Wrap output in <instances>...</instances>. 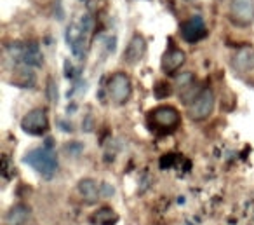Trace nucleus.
<instances>
[{"label":"nucleus","instance_id":"6","mask_svg":"<svg viewBox=\"0 0 254 225\" xmlns=\"http://www.w3.org/2000/svg\"><path fill=\"white\" fill-rule=\"evenodd\" d=\"M21 127L25 133L33 134V136L44 134L47 129H49V117H47V112L44 109L30 110V112L23 117Z\"/></svg>","mask_w":254,"mask_h":225},{"label":"nucleus","instance_id":"14","mask_svg":"<svg viewBox=\"0 0 254 225\" xmlns=\"http://www.w3.org/2000/svg\"><path fill=\"white\" fill-rule=\"evenodd\" d=\"M23 56H25L26 63L28 65H42V54H40L39 47L37 46H28L23 51Z\"/></svg>","mask_w":254,"mask_h":225},{"label":"nucleus","instance_id":"1","mask_svg":"<svg viewBox=\"0 0 254 225\" xmlns=\"http://www.w3.org/2000/svg\"><path fill=\"white\" fill-rule=\"evenodd\" d=\"M106 95L113 105H126L132 95V82L124 72H115L106 82Z\"/></svg>","mask_w":254,"mask_h":225},{"label":"nucleus","instance_id":"11","mask_svg":"<svg viewBox=\"0 0 254 225\" xmlns=\"http://www.w3.org/2000/svg\"><path fill=\"white\" fill-rule=\"evenodd\" d=\"M78 194L87 204H94L99 199V185L96 180L84 178L78 182Z\"/></svg>","mask_w":254,"mask_h":225},{"label":"nucleus","instance_id":"2","mask_svg":"<svg viewBox=\"0 0 254 225\" xmlns=\"http://www.w3.org/2000/svg\"><path fill=\"white\" fill-rule=\"evenodd\" d=\"M26 164H30L40 176L44 178H53L58 169V159L47 148H35V150L26 154Z\"/></svg>","mask_w":254,"mask_h":225},{"label":"nucleus","instance_id":"10","mask_svg":"<svg viewBox=\"0 0 254 225\" xmlns=\"http://www.w3.org/2000/svg\"><path fill=\"white\" fill-rule=\"evenodd\" d=\"M233 68L242 74L254 70V49L253 47H242L233 56Z\"/></svg>","mask_w":254,"mask_h":225},{"label":"nucleus","instance_id":"9","mask_svg":"<svg viewBox=\"0 0 254 225\" xmlns=\"http://www.w3.org/2000/svg\"><path fill=\"white\" fill-rule=\"evenodd\" d=\"M185 61H187V54H185V51L181 49H171L167 51L166 54H164L162 58V70L164 74L167 75H174L178 74V72L181 70V67L185 65Z\"/></svg>","mask_w":254,"mask_h":225},{"label":"nucleus","instance_id":"13","mask_svg":"<svg viewBox=\"0 0 254 225\" xmlns=\"http://www.w3.org/2000/svg\"><path fill=\"white\" fill-rule=\"evenodd\" d=\"M94 222L98 225H112L113 222H117V215L113 210H110V208H101V210L98 211V215L94 217Z\"/></svg>","mask_w":254,"mask_h":225},{"label":"nucleus","instance_id":"12","mask_svg":"<svg viewBox=\"0 0 254 225\" xmlns=\"http://www.w3.org/2000/svg\"><path fill=\"white\" fill-rule=\"evenodd\" d=\"M30 217V208L26 204H14L5 213L4 225H25Z\"/></svg>","mask_w":254,"mask_h":225},{"label":"nucleus","instance_id":"5","mask_svg":"<svg viewBox=\"0 0 254 225\" xmlns=\"http://www.w3.org/2000/svg\"><path fill=\"white\" fill-rule=\"evenodd\" d=\"M150 120H152V126L157 129L173 131L180 124V112L169 105L157 107L155 110L150 112Z\"/></svg>","mask_w":254,"mask_h":225},{"label":"nucleus","instance_id":"4","mask_svg":"<svg viewBox=\"0 0 254 225\" xmlns=\"http://www.w3.org/2000/svg\"><path fill=\"white\" fill-rule=\"evenodd\" d=\"M230 19L235 26L246 28L254 23V0H230Z\"/></svg>","mask_w":254,"mask_h":225},{"label":"nucleus","instance_id":"8","mask_svg":"<svg viewBox=\"0 0 254 225\" xmlns=\"http://www.w3.org/2000/svg\"><path fill=\"white\" fill-rule=\"evenodd\" d=\"M145 53H146V40L143 39L139 33H136V35L129 40L126 51H124V61H126L127 65H138L139 61L143 60Z\"/></svg>","mask_w":254,"mask_h":225},{"label":"nucleus","instance_id":"7","mask_svg":"<svg viewBox=\"0 0 254 225\" xmlns=\"http://www.w3.org/2000/svg\"><path fill=\"white\" fill-rule=\"evenodd\" d=\"M207 35V28H205V23L200 16H191L190 19L181 25V37H183L187 42L193 44L202 40Z\"/></svg>","mask_w":254,"mask_h":225},{"label":"nucleus","instance_id":"3","mask_svg":"<svg viewBox=\"0 0 254 225\" xmlns=\"http://www.w3.org/2000/svg\"><path fill=\"white\" fill-rule=\"evenodd\" d=\"M216 98L211 89H202L190 103H188V115L191 120H205L214 112Z\"/></svg>","mask_w":254,"mask_h":225}]
</instances>
